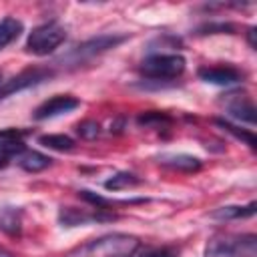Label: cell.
Returning a JSON list of instances; mask_svg holds the SVG:
<instances>
[{
	"instance_id": "obj_1",
	"label": "cell",
	"mask_w": 257,
	"mask_h": 257,
	"mask_svg": "<svg viewBox=\"0 0 257 257\" xmlns=\"http://www.w3.org/2000/svg\"><path fill=\"white\" fill-rule=\"evenodd\" d=\"M141 241L128 233H106L74 249L72 257H133Z\"/></svg>"
},
{
	"instance_id": "obj_2",
	"label": "cell",
	"mask_w": 257,
	"mask_h": 257,
	"mask_svg": "<svg viewBox=\"0 0 257 257\" xmlns=\"http://www.w3.org/2000/svg\"><path fill=\"white\" fill-rule=\"evenodd\" d=\"M257 237L253 233L243 235H215L205 245V257H255Z\"/></svg>"
},
{
	"instance_id": "obj_3",
	"label": "cell",
	"mask_w": 257,
	"mask_h": 257,
	"mask_svg": "<svg viewBox=\"0 0 257 257\" xmlns=\"http://www.w3.org/2000/svg\"><path fill=\"white\" fill-rule=\"evenodd\" d=\"M124 40H128V34H100V36H94V38H88L80 44H76L70 52H66L58 62H64L68 66H80L82 62H88L92 60L94 56L102 54V52H108L116 46H120Z\"/></svg>"
},
{
	"instance_id": "obj_4",
	"label": "cell",
	"mask_w": 257,
	"mask_h": 257,
	"mask_svg": "<svg viewBox=\"0 0 257 257\" xmlns=\"http://www.w3.org/2000/svg\"><path fill=\"white\" fill-rule=\"evenodd\" d=\"M64 40H66V30L58 22H46V24L32 28V32L26 38L24 50L34 56H48Z\"/></svg>"
},
{
	"instance_id": "obj_5",
	"label": "cell",
	"mask_w": 257,
	"mask_h": 257,
	"mask_svg": "<svg viewBox=\"0 0 257 257\" xmlns=\"http://www.w3.org/2000/svg\"><path fill=\"white\" fill-rule=\"evenodd\" d=\"M183 70H185V58L181 54H151L139 66V72L145 78L157 82L173 80L181 76Z\"/></svg>"
},
{
	"instance_id": "obj_6",
	"label": "cell",
	"mask_w": 257,
	"mask_h": 257,
	"mask_svg": "<svg viewBox=\"0 0 257 257\" xmlns=\"http://www.w3.org/2000/svg\"><path fill=\"white\" fill-rule=\"evenodd\" d=\"M52 76H54V70L48 68V66L26 68V70H22L20 74H16V76H12L10 80H4V82L0 84V100L8 98V96H12V94H16V92H20V90L32 88V86H36V84H40V82H44V80H48V78H52Z\"/></svg>"
},
{
	"instance_id": "obj_7",
	"label": "cell",
	"mask_w": 257,
	"mask_h": 257,
	"mask_svg": "<svg viewBox=\"0 0 257 257\" xmlns=\"http://www.w3.org/2000/svg\"><path fill=\"white\" fill-rule=\"evenodd\" d=\"M116 215L106 211V209H94L92 213L76 209V207H60L58 211V221L62 227H78V225H88V223H104V221H114Z\"/></svg>"
},
{
	"instance_id": "obj_8",
	"label": "cell",
	"mask_w": 257,
	"mask_h": 257,
	"mask_svg": "<svg viewBox=\"0 0 257 257\" xmlns=\"http://www.w3.org/2000/svg\"><path fill=\"white\" fill-rule=\"evenodd\" d=\"M78 106H80V100H78L76 96H70V94H56V96L44 100V102L32 112V118H34V120H48V118H54V116L72 112V110L78 108Z\"/></svg>"
},
{
	"instance_id": "obj_9",
	"label": "cell",
	"mask_w": 257,
	"mask_h": 257,
	"mask_svg": "<svg viewBox=\"0 0 257 257\" xmlns=\"http://www.w3.org/2000/svg\"><path fill=\"white\" fill-rule=\"evenodd\" d=\"M225 110L229 116H233L235 120L247 122V124H255V104L251 100V96H247L245 92H229L223 98Z\"/></svg>"
},
{
	"instance_id": "obj_10",
	"label": "cell",
	"mask_w": 257,
	"mask_h": 257,
	"mask_svg": "<svg viewBox=\"0 0 257 257\" xmlns=\"http://www.w3.org/2000/svg\"><path fill=\"white\" fill-rule=\"evenodd\" d=\"M197 76L209 84H219V86H229V84H237L243 78V72L237 70L235 66H201L197 70Z\"/></svg>"
},
{
	"instance_id": "obj_11",
	"label": "cell",
	"mask_w": 257,
	"mask_h": 257,
	"mask_svg": "<svg viewBox=\"0 0 257 257\" xmlns=\"http://www.w3.org/2000/svg\"><path fill=\"white\" fill-rule=\"evenodd\" d=\"M159 163L163 167H169L173 171H183V173H193L201 169V161L193 155H185V153H173V155H161Z\"/></svg>"
},
{
	"instance_id": "obj_12",
	"label": "cell",
	"mask_w": 257,
	"mask_h": 257,
	"mask_svg": "<svg viewBox=\"0 0 257 257\" xmlns=\"http://www.w3.org/2000/svg\"><path fill=\"white\" fill-rule=\"evenodd\" d=\"M0 231L8 237H20L22 233V209L2 207L0 209Z\"/></svg>"
},
{
	"instance_id": "obj_13",
	"label": "cell",
	"mask_w": 257,
	"mask_h": 257,
	"mask_svg": "<svg viewBox=\"0 0 257 257\" xmlns=\"http://www.w3.org/2000/svg\"><path fill=\"white\" fill-rule=\"evenodd\" d=\"M255 201L247 203V205H225V207H219L211 213L213 219L217 221H233V219H247V217H253L255 215Z\"/></svg>"
},
{
	"instance_id": "obj_14",
	"label": "cell",
	"mask_w": 257,
	"mask_h": 257,
	"mask_svg": "<svg viewBox=\"0 0 257 257\" xmlns=\"http://www.w3.org/2000/svg\"><path fill=\"white\" fill-rule=\"evenodd\" d=\"M16 163H18V167L22 169V171H26V173H40V171H44V169H48L50 165H52V159L50 157H46V155H42V153H38V151H24L18 159H16Z\"/></svg>"
},
{
	"instance_id": "obj_15",
	"label": "cell",
	"mask_w": 257,
	"mask_h": 257,
	"mask_svg": "<svg viewBox=\"0 0 257 257\" xmlns=\"http://www.w3.org/2000/svg\"><path fill=\"white\" fill-rule=\"evenodd\" d=\"M24 30V24L14 18V16H6L0 20V50H4L8 44H12Z\"/></svg>"
},
{
	"instance_id": "obj_16",
	"label": "cell",
	"mask_w": 257,
	"mask_h": 257,
	"mask_svg": "<svg viewBox=\"0 0 257 257\" xmlns=\"http://www.w3.org/2000/svg\"><path fill=\"white\" fill-rule=\"evenodd\" d=\"M26 151L22 141H0V169H6Z\"/></svg>"
},
{
	"instance_id": "obj_17",
	"label": "cell",
	"mask_w": 257,
	"mask_h": 257,
	"mask_svg": "<svg viewBox=\"0 0 257 257\" xmlns=\"http://www.w3.org/2000/svg\"><path fill=\"white\" fill-rule=\"evenodd\" d=\"M137 185H141V179L135 173H128V171H120V173H116V175H112L110 179L104 181L106 191H122V189H131V187H137Z\"/></svg>"
},
{
	"instance_id": "obj_18",
	"label": "cell",
	"mask_w": 257,
	"mask_h": 257,
	"mask_svg": "<svg viewBox=\"0 0 257 257\" xmlns=\"http://www.w3.org/2000/svg\"><path fill=\"white\" fill-rule=\"evenodd\" d=\"M215 124L217 126H221L223 131H227L229 135H233L235 139H239V141H243L251 151H255L257 149V143H255V135L251 133V131H247V128H241V126H237V124H233V122H229V120H223V118H215Z\"/></svg>"
},
{
	"instance_id": "obj_19",
	"label": "cell",
	"mask_w": 257,
	"mask_h": 257,
	"mask_svg": "<svg viewBox=\"0 0 257 257\" xmlns=\"http://www.w3.org/2000/svg\"><path fill=\"white\" fill-rule=\"evenodd\" d=\"M38 143L46 149L60 151V153L74 149V139H70L68 135H42V137H38Z\"/></svg>"
},
{
	"instance_id": "obj_20",
	"label": "cell",
	"mask_w": 257,
	"mask_h": 257,
	"mask_svg": "<svg viewBox=\"0 0 257 257\" xmlns=\"http://www.w3.org/2000/svg\"><path fill=\"white\" fill-rule=\"evenodd\" d=\"M137 122L141 126H147V128H167L171 124V116L167 112H159V110H149V112H143L139 114Z\"/></svg>"
},
{
	"instance_id": "obj_21",
	"label": "cell",
	"mask_w": 257,
	"mask_h": 257,
	"mask_svg": "<svg viewBox=\"0 0 257 257\" xmlns=\"http://www.w3.org/2000/svg\"><path fill=\"white\" fill-rule=\"evenodd\" d=\"M233 34L235 32V26L231 22H207L203 26L197 28V34Z\"/></svg>"
},
{
	"instance_id": "obj_22",
	"label": "cell",
	"mask_w": 257,
	"mask_h": 257,
	"mask_svg": "<svg viewBox=\"0 0 257 257\" xmlns=\"http://www.w3.org/2000/svg\"><path fill=\"white\" fill-rule=\"evenodd\" d=\"M76 133H78L80 139L92 141V139H96L100 135V126H98L96 120H82V122L76 124Z\"/></svg>"
},
{
	"instance_id": "obj_23",
	"label": "cell",
	"mask_w": 257,
	"mask_h": 257,
	"mask_svg": "<svg viewBox=\"0 0 257 257\" xmlns=\"http://www.w3.org/2000/svg\"><path fill=\"white\" fill-rule=\"evenodd\" d=\"M24 135H26V131H22V128H4V131H0V141H22Z\"/></svg>"
},
{
	"instance_id": "obj_24",
	"label": "cell",
	"mask_w": 257,
	"mask_h": 257,
	"mask_svg": "<svg viewBox=\"0 0 257 257\" xmlns=\"http://www.w3.org/2000/svg\"><path fill=\"white\" fill-rule=\"evenodd\" d=\"M143 257H175V253L167 251V249H159V251H151V253H147Z\"/></svg>"
},
{
	"instance_id": "obj_25",
	"label": "cell",
	"mask_w": 257,
	"mask_h": 257,
	"mask_svg": "<svg viewBox=\"0 0 257 257\" xmlns=\"http://www.w3.org/2000/svg\"><path fill=\"white\" fill-rule=\"evenodd\" d=\"M247 38H249V46L255 48V26H251V28L247 30Z\"/></svg>"
},
{
	"instance_id": "obj_26",
	"label": "cell",
	"mask_w": 257,
	"mask_h": 257,
	"mask_svg": "<svg viewBox=\"0 0 257 257\" xmlns=\"http://www.w3.org/2000/svg\"><path fill=\"white\" fill-rule=\"evenodd\" d=\"M0 257H12L8 251H4V249H0Z\"/></svg>"
},
{
	"instance_id": "obj_27",
	"label": "cell",
	"mask_w": 257,
	"mask_h": 257,
	"mask_svg": "<svg viewBox=\"0 0 257 257\" xmlns=\"http://www.w3.org/2000/svg\"><path fill=\"white\" fill-rule=\"evenodd\" d=\"M0 80H2V72H0Z\"/></svg>"
}]
</instances>
